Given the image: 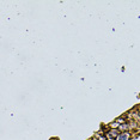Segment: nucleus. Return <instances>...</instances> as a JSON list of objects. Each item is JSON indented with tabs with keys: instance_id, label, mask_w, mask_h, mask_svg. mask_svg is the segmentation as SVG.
Here are the masks:
<instances>
[{
	"instance_id": "obj_2",
	"label": "nucleus",
	"mask_w": 140,
	"mask_h": 140,
	"mask_svg": "<svg viewBox=\"0 0 140 140\" xmlns=\"http://www.w3.org/2000/svg\"><path fill=\"white\" fill-rule=\"evenodd\" d=\"M128 136H129V134L127 132H123V133H120V135L118 136V140H127Z\"/></svg>"
},
{
	"instance_id": "obj_3",
	"label": "nucleus",
	"mask_w": 140,
	"mask_h": 140,
	"mask_svg": "<svg viewBox=\"0 0 140 140\" xmlns=\"http://www.w3.org/2000/svg\"><path fill=\"white\" fill-rule=\"evenodd\" d=\"M139 116H140V111H139Z\"/></svg>"
},
{
	"instance_id": "obj_1",
	"label": "nucleus",
	"mask_w": 140,
	"mask_h": 140,
	"mask_svg": "<svg viewBox=\"0 0 140 140\" xmlns=\"http://www.w3.org/2000/svg\"><path fill=\"white\" fill-rule=\"evenodd\" d=\"M105 135H107V138H108L109 140H114V139H116V138L120 135V132H119L118 129H110Z\"/></svg>"
}]
</instances>
